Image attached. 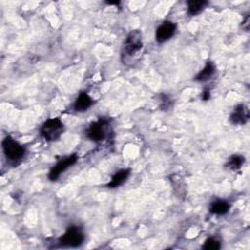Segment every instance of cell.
Instances as JSON below:
<instances>
[{"label":"cell","mask_w":250,"mask_h":250,"mask_svg":"<svg viewBox=\"0 0 250 250\" xmlns=\"http://www.w3.org/2000/svg\"><path fill=\"white\" fill-rule=\"evenodd\" d=\"M144 51L143 34L140 30H131L123 41L120 53L121 62L126 66L135 65L141 59Z\"/></svg>","instance_id":"obj_1"},{"label":"cell","mask_w":250,"mask_h":250,"mask_svg":"<svg viewBox=\"0 0 250 250\" xmlns=\"http://www.w3.org/2000/svg\"><path fill=\"white\" fill-rule=\"evenodd\" d=\"M2 149L5 157L12 163L20 162L25 155L26 148L11 136H6L2 141Z\"/></svg>","instance_id":"obj_2"},{"label":"cell","mask_w":250,"mask_h":250,"mask_svg":"<svg viewBox=\"0 0 250 250\" xmlns=\"http://www.w3.org/2000/svg\"><path fill=\"white\" fill-rule=\"evenodd\" d=\"M85 240V235L83 229L79 226L71 225L69 226L63 234H62L58 239V244L61 247L76 248L83 244Z\"/></svg>","instance_id":"obj_3"},{"label":"cell","mask_w":250,"mask_h":250,"mask_svg":"<svg viewBox=\"0 0 250 250\" xmlns=\"http://www.w3.org/2000/svg\"><path fill=\"white\" fill-rule=\"evenodd\" d=\"M110 132V124L108 119L100 117L96 121L90 123V125L86 129V136L89 140L100 143L104 141Z\"/></svg>","instance_id":"obj_4"},{"label":"cell","mask_w":250,"mask_h":250,"mask_svg":"<svg viewBox=\"0 0 250 250\" xmlns=\"http://www.w3.org/2000/svg\"><path fill=\"white\" fill-rule=\"evenodd\" d=\"M64 124L59 117L47 119L40 128L42 138L47 142H55L63 134Z\"/></svg>","instance_id":"obj_5"},{"label":"cell","mask_w":250,"mask_h":250,"mask_svg":"<svg viewBox=\"0 0 250 250\" xmlns=\"http://www.w3.org/2000/svg\"><path fill=\"white\" fill-rule=\"evenodd\" d=\"M78 160V156L77 154H70L67 155L64 158H62L61 160H59L51 169L50 172L48 174V178L50 181L55 182L57 181L61 175L62 173H64L68 168L72 167L73 165H75V163Z\"/></svg>","instance_id":"obj_6"},{"label":"cell","mask_w":250,"mask_h":250,"mask_svg":"<svg viewBox=\"0 0 250 250\" xmlns=\"http://www.w3.org/2000/svg\"><path fill=\"white\" fill-rule=\"evenodd\" d=\"M177 31V24L172 21H162L155 29V41L164 43L170 40Z\"/></svg>","instance_id":"obj_7"},{"label":"cell","mask_w":250,"mask_h":250,"mask_svg":"<svg viewBox=\"0 0 250 250\" xmlns=\"http://www.w3.org/2000/svg\"><path fill=\"white\" fill-rule=\"evenodd\" d=\"M249 120V109L248 107L243 104H237L229 116V121L233 125H244Z\"/></svg>","instance_id":"obj_8"},{"label":"cell","mask_w":250,"mask_h":250,"mask_svg":"<svg viewBox=\"0 0 250 250\" xmlns=\"http://www.w3.org/2000/svg\"><path fill=\"white\" fill-rule=\"evenodd\" d=\"M95 101L87 92H81L73 102L72 107L76 112H84L88 110L93 104Z\"/></svg>","instance_id":"obj_9"},{"label":"cell","mask_w":250,"mask_h":250,"mask_svg":"<svg viewBox=\"0 0 250 250\" xmlns=\"http://www.w3.org/2000/svg\"><path fill=\"white\" fill-rule=\"evenodd\" d=\"M130 174H131V170L129 168L119 169L118 171H116L112 175L110 181L106 185V188H119L120 186H122L127 181Z\"/></svg>","instance_id":"obj_10"},{"label":"cell","mask_w":250,"mask_h":250,"mask_svg":"<svg viewBox=\"0 0 250 250\" xmlns=\"http://www.w3.org/2000/svg\"><path fill=\"white\" fill-rule=\"evenodd\" d=\"M229 209H230L229 202L225 200V199H221V198H217V199L213 200L210 203V206H209L210 213L215 214V215H219V216H222V215H225V214L229 213Z\"/></svg>","instance_id":"obj_11"},{"label":"cell","mask_w":250,"mask_h":250,"mask_svg":"<svg viewBox=\"0 0 250 250\" xmlns=\"http://www.w3.org/2000/svg\"><path fill=\"white\" fill-rule=\"evenodd\" d=\"M216 73V66L212 61H208L204 67L194 76V80L198 82H206Z\"/></svg>","instance_id":"obj_12"},{"label":"cell","mask_w":250,"mask_h":250,"mask_svg":"<svg viewBox=\"0 0 250 250\" xmlns=\"http://www.w3.org/2000/svg\"><path fill=\"white\" fill-rule=\"evenodd\" d=\"M209 2L205 0H189L187 2V11L189 16H197L208 6Z\"/></svg>","instance_id":"obj_13"},{"label":"cell","mask_w":250,"mask_h":250,"mask_svg":"<svg viewBox=\"0 0 250 250\" xmlns=\"http://www.w3.org/2000/svg\"><path fill=\"white\" fill-rule=\"evenodd\" d=\"M245 162V158L243 155H240V154H233L231 155L228 162L226 163V166L230 169V170H238L242 167V165L244 164Z\"/></svg>","instance_id":"obj_14"},{"label":"cell","mask_w":250,"mask_h":250,"mask_svg":"<svg viewBox=\"0 0 250 250\" xmlns=\"http://www.w3.org/2000/svg\"><path fill=\"white\" fill-rule=\"evenodd\" d=\"M221 246H222L221 240L215 236H211L204 241L202 248L206 250H218L221 248Z\"/></svg>","instance_id":"obj_15"},{"label":"cell","mask_w":250,"mask_h":250,"mask_svg":"<svg viewBox=\"0 0 250 250\" xmlns=\"http://www.w3.org/2000/svg\"><path fill=\"white\" fill-rule=\"evenodd\" d=\"M201 99H202V101H208L210 99V91L209 90L203 91L202 95H201Z\"/></svg>","instance_id":"obj_16"},{"label":"cell","mask_w":250,"mask_h":250,"mask_svg":"<svg viewBox=\"0 0 250 250\" xmlns=\"http://www.w3.org/2000/svg\"><path fill=\"white\" fill-rule=\"evenodd\" d=\"M248 22H249V16L247 15V16L245 17L243 22H242V28L244 27V25H246V26H245V30H246V31L248 30V26H249V23H248Z\"/></svg>","instance_id":"obj_17"}]
</instances>
